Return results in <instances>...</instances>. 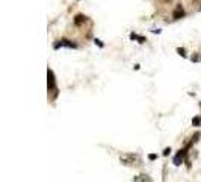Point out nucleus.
I'll list each match as a JSON object with an SVG mask.
<instances>
[{
	"label": "nucleus",
	"instance_id": "nucleus-1",
	"mask_svg": "<svg viewBox=\"0 0 201 182\" xmlns=\"http://www.w3.org/2000/svg\"><path fill=\"white\" fill-rule=\"evenodd\" d=\"M120 161L124 166H138L139 163V156L138 155H133V153H124L120 156Z\"/></svg>",
	"mask_w": 201,
	"mask_h": 182
},
{
	"label": "nucleus",
	"instance_id": "nucleus-2",
	"mask_svg": "<svg viewBox=\"0 0 201 182\" xmlns=\"http://www.w3.org/2000/svg\"><path fill=\"white\" fill-rule=\"evenodd\" d=\"M183 158H185V150H180V153H177L174 158V164L175 166H180L183 163Z\"/></svg>",
	"mask_w": 201,
	"mask_h": 182
},
{
	"label": "nucleus",
	"instance_id": "nucleus-3",
	"mask_svg": "<svg viewBox=\"0 0 201 182\" xmlns=\"http://www.w3.org/2000/svg\"><path fill=\"white\" fill-rule=\"evenodd\" d=\"M185 15V11H183V8L180 6V5H178L177 8H175V11H174V14H172V17L177 20V18H182Z\"/></svg>",
	"mask_w": 201,
	"mask_h": 182
},
{
	"label": "nucleus",
	"instance_id": "nucleus-4",
	"mask_svg": "<svg viewBox=\"0 0 201 182\" xmlns=\"http://www.w3.org/2000/svg\"><path fill=\"white\" fill-rule=\"evenodd\" d=\"M47 75H49V90H55V76H53V72L49 70Z\"/></svg>",
	"mask_w": 201,
	"mask_h": 182
},
{
	"label": "nucleus",
	"instance_id": "nucleus-5",
	"mask_svg": "<svg viewBox=\"0 0 201 182\" xmlns=\"http://www.w3.org/2000/svg\"><path fill=\"white\" fill-rule=\"evenodd\" d=\"M135 182H151V179L147 175H138L135 178Z\"/></svg>",
	"mask_w": 201,
	"mask_h": 182
},
{
	"label": "nucleus",
	"instance_id": "nucleus-6",
	"mask_svg": "<svg viewBox=\"0 0 201 182\" xmlns=\"http://www.w3.org/2000/svg\"><path fill=\"white\" fill-rule=\"evenodd\" d=\"M83 20H85V17H82V15H77V17H76V23H77V25H80Z\"/></svg>",
	"mask_w": 201,
	"mask_h": 182
},
{
	"label": "nucleus",
	"instance_id": "nucleus-7",
	"mask_svg": "<svg viewBox=\"0 0 201 182\" xmlns=\"http://www.w3.org/2000/svg\"><path fill=\"white\" fill-rule=\"evenodd\" d=\"M194 125H195V126H198V125H200V117H197V119L194 120Z\"/></svg>",
	"mask_w": 201,
	"mask_h": 182
},
{
	"label": "nucleus",
	"instance_id": "nucleus-8",
	"mask_svg": "<svg viewBox=\"0 0 201 182\" xmlns=\"http://www.w3.org/2000/svg\"><path fill=\"white\" fill-rule=\"evenodd\" d=\"M177 52L182 53V56H185V50H183V49H177Z\"/></svg>",
	"mask_w": 201,
	"mask_h": 182
},
{
	"label": "nucleus",
	"instance_id": "nucleus-9",
	"mask_svg": "<svg viewBox=\"0 0 201 182\" xmlns=\"http://www.w3.org/2000/svg\"><path fill=\"white\" fill-rule=\"evenodd\" d=\"M169 152H171V149H165V152H163V155H168Z\"/></svg>",
	"mask_w": 201,
	"mask_h": 182
}]
</instances>
